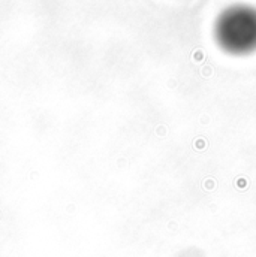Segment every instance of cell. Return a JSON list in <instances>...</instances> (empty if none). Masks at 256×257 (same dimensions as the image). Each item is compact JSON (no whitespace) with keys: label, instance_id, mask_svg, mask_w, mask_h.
<instances>
[{"label":"cell","instance_id":"obj_1","mask_svg":"<svg viewBox=\"0 0 256 257\" xmlns=\"http://www.w3.org/2000/svg\"><path fill=\"white\" fill-rule=\"evenodd\" d=\"M213 37L223 53L244 57L256 53V6L235 3L216 17Z\"/></svg>","mask_w":256,"mask_h":257}]
</instances>
